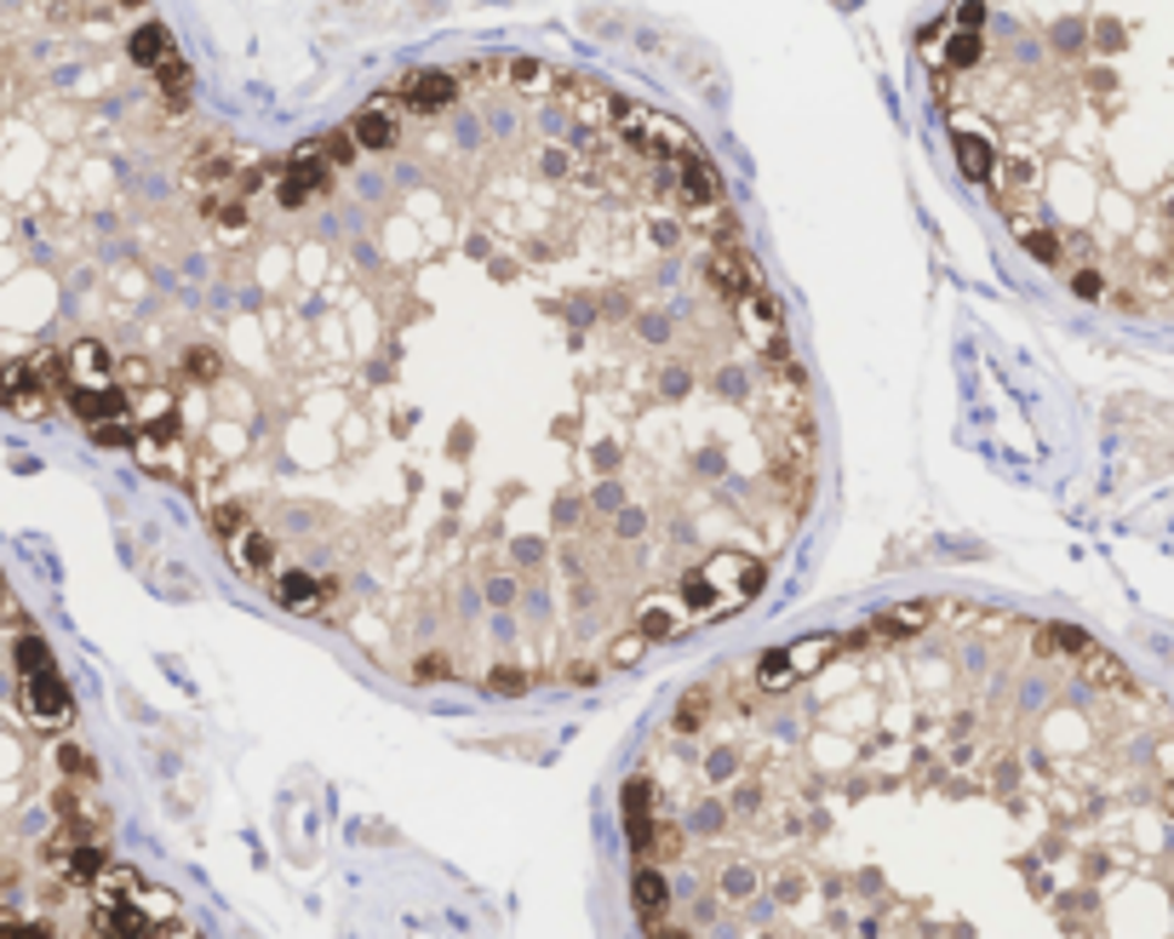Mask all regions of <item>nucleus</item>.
I'll list each match as a JSON object with an SVG mask.
<instances>
[{"instance_id": "nucleus-30", "label": "nucleus", "mask_w": 1174, "mask_h": 939, "mask_svg": "<svg viewBox=\"0 0 1174 939\" xmlns=\"http://www.w3.org/2000/svg\"><path fill=\"white\" fill-rule=\"evenodd\" d=\"M310 195H316V189H310L305 178H298V173H281V178H276V200H281L287 213H298V207H305Z\"/></svg>"}, {"instance_id": "nucleus-27", "label": "nucleus", "mask_w": 1174, "mask_h": 939, "mask_svg": "<svg viewBox=\"0 0 1174 939\" xmlns=\"http://www.w3.org/2000/svg\"><path fill=\"white\" fill-rule=\"evenodd\" d=\"M92 442L115 453V447H132L138 435H132V424H126V419H104V424H92Z\"/></svg>"}, {"instance_id": "nucleus-33", "label": "nucleus", "mask_w": 1174, "mask_h": 939, "mask_svg": "<svg viewBox=\"0 0 1174 939\" xmlns=\"http://www.w3.org/2000/svg\"><path fill=\"white\" fill-rule=\"evenodd\" d=\"M241 527H247V516L235 510V505H213V533H218L224 545H229V539H235V533H241Z\"/></svg>"}, {"instance_id": "nucleus-39", "label": "nucleus", "mask_w": 1174, "mask_h": 939, "mask_svg": "<svg viewBox=\"0 0 1174 939\" xmlns=\"http://www.w3.org/2000/svg\"><path fill=\"white\" fill-rule=\"evenodd\" d=\"M562 677L574 682V688H596V682H601V664H596V659H574V664L562 670Z\"/></svg>"}, {"instance_id": "nucleus-19", "label": "nucleus", "mask_w": 1174, "mask_h": 939, "mask_svg": "<svg viewBox=\"0 0 1174 939\" xmlns=\"http://www.w3.org/2000/svg\"><path fill=\"white\" fill-rule=\"evenodd\" d=\"M785 653H791V664H796V677H809V670H820L825 659L843 653V642H831V636H802V642H791Z\"/></svg>"}, {"instance_id": "nucleus-18", "label": "nucleus", "mask_w": 1174, "mask_h": 939, "mask_svg": "<svg viewBox=\"0 0 1174 939\" xmlns=\"http://www.w3.org/2000/svg\"><path fill=\"white\" fill-rule=\"evenodd\" d=\"M189 81H195V75H189V63H184L178 52L155 70V86H161V97H166L173 110H184V104H189Z\"/></svg>"}, {"instance_id": "nucleus-26", "label": "nucleus", "mask_w": 1174, "mask_h": 939, "mask_svg": "<svg viewBox=\"0 0 1174 939\" xmlns=\"http://www.w3.org/2000/svg\"><path fill=\"white\" fill-rule=\"evenodd\" d=\"M63 870H70V877H81V883H97V870H104V854H97L92 843H81V848H70Z\"/></svg>"}, {"instance_id": "nucleus-21", "label": "nucleus", "mask_w": 1174, "mask_h": 939, "mask_svg": "<svg viewBox=\"0 0 1174 939\" xmlns=\"http://www.w3.org/2000/svg\"><path fill=\"white\" fill-rule=\"evenodd\" d=\"M1015 235L1026 241V252H1031L1037 264H1060V235H1054V229H1037V224L1015 218Z\"/></svg>"}, {"instance_id": "nucleus-20", "label": "nucleus", "mask_w": 1174, "mask_h": 939, "mask_svg": "<svg viewBox=\"0 0 1174 939\" xmlns=\"http://www.w3.org/2000/svg\"><path fill=\"white\" fill-rule=\"evenodd\" d=\"M796 682V664H791V653L780 648V653H762L756 659V688H768V693H780V688H791Z\"/></svg>"}, {"instance_id": "nucleus-37", "label": "nucleus", "mask_w": 1174, "mask_h": 939, "mask_svg": "<svg viewBox=\"0 0 1174 939\" xmlns=\"http://www.w3.org/2000/svg\"><path fill=\"white\" fill-rule=\"evenodd\" d=\"M184 367H189V379H200V384H213V379H218V355H213V350H189V361H184Z\"/></svg>"}, {"instance_id": "nucleus-41", "label": "nucleus", "mask_w": 1174, "mask_h": 939, "mask_svg": "<svg viewBox=\"0 0 1174 939\" xmlns=\"http://www.w3.org/2000/svg\"><path fill=\"white\" fill-rule=\"evenodd\" d=\"M957 23H962V29H980V23H986V0H962V7H957Z\"/></svg>"}, {"instance_id": "nucleus-4", "label": "nucleus", "mask_w": 1174, "mask_h": 939, "mask_svg": "<svg viewBox=\"0 0 1174 939\" xmlns=\"http://www.w3.org/2000/svg\"><path fill=\"white\" fill-rule=\"evenodd\" d=\"M23 693H29V711H35L41 722H70L75 716V699H70V688L58 682V670H41V677H23Z\"/></svg>"}, {"instance_id": "nucleus-42", "label": "nucleus", "mask_w": 1174, "mask_h": 939, "mask_svg": "<svg viewBox=\"0 0 1174 939\" xmlns=\"http://www.w3.org/2000/svg\"><path fill=\"white\" fill-rule=\"evenodd\" d=\"M1168 814H1174V785H1168Z\"/></svg>"}, {"instance_id": "nucleus-9", "label": "nucleus", "mask_w": 1174, "mask_h": 939, "mask_svg": "<svg viewBox=\"0 0 1174 939\" xmlns=\"http://www.w3.org/2000/svg\"><path fill=\"white\" fill-rule=\"evenodd\" d=\"M287 173H298V178H305V184L321 195V189L332 184V155H327V144L305 138V144H298V149L287 155Z\"/></svg>"}, {"instance_id": "nucleus-10", "label": "nucleus", "mask_w": 1174, "mask_h": 939, "mask_svg": "<svg viewBox=\"0 0 1174 939\" xmlns=\"http://www.w3.org/2000/svg\"><path fill=\"white\" fill-rule=\"evenodd\" d=\"M934 625V601H905V608H888L871 619V636H917Z\"/></svg>"}, {"instance_id": "nucleus-3", "label": "nucleus", "mask_w": 1174, "mask_h": 939, "mask_svg": "<svg viewBox=\"0 0 1174 939\" xmlns=\"http://www.w3.org/2000/svg\"><path fill=\"white\" fill-rule=\"evenodd\" d=\"M562 92H567V104H574V115L585 121V126H619L625 121V97H614V92H601L596 81H562Z\"/></svg>"}, {"instance_id": "nucleus-38", "label": "nucleus", "mask_w": 1174, "mask_h": 939, "mask_svg": "<svg viewBox=\"0 0 1174 939\" xmlns=\"http://www.w3.org/2000/svg\"><path fill=\"white\" fill-rule=\"evenodd\" d=\"M138 899H144V911H150L155 922H173V911H178V899H173V894H161V888H155V894H144V888H138Z\"/></svg>"}, {"instance_id": "nucleus-23", "label": "nucleus", "mask_w": 1174, "mask_h": 939, "mask_svg": "<svg viewBox=\"0 0 1174 939\" xmlns=\"http://www.w3.org/2000/svg\"><path fill=\"white\" fill-rule=\"evenodd\" d=\"M18 670H23V677H41V670H52V648L41 642V636H18Z\"/></svg>"}, {"instance_id": "nucleus-7", "label": "nucleus", "mask_w": 1174, "mask_h": 939, "mask_svg": "<svg viewBox=\"0 0 1174 939\" xmlns=\"http://www.w3.org/2000/svg\"><path fill=\"white\" fill-rule=\"evenodd\" d=\"M63 373H70L75 384H110L115 361H110V350L97 344V339H81L70 355H63Z\"/></svg>"}, {"instance_id": "nucleus-11", "label": "nucleus", "mask_w": 1174, "mask_h": 939, "mask_svg": "<svg viewBox=\"0 0 1174 939\" xmlns=\"http://www.w3.org/2000/svg\"><path fill=\"white\" fill-rule=\"evenodd\" d=\"M1078 670H1083V677H1089L1094 688H1112V693H1134V682H1129V670H1123V664H1118L1112 653H1105L1100 642L1078 653Z\"/></svg>"}, {"instance_id": "nucleus-32", "label": "nucleus", "mask_w": 1174, "mask_h": 939, "mask_svg": "<svg viewBox=\"0 0 1174 939\" xmlns=\"http://www.w3.org/2000/svg\"><path fill=\"white\" fill-rule=\"evenodd\" d=\"M677 854H682V825L659 819L653 825V859H677Z\"/></svg>"}, {"instance_id": "nucleus-5", "label": "nucleus", "mask_w": 1174, "mask_h": 939, "mask_svg": "<svg viewBox=\"0 0 1174 939\" xmlns=\"http://www.w3.org/2000/svg\"><path fill=\"white\" fill-rule=\"evenodd\" d=\"M224 550L235 561V574H247V579H264V574H270V561H276V539H270V533H258V527H241Z\"/></svg>"}, {"instance_id": "nucleus-15", "label": "nucleus", "mask_w": 1174, "mask_h": 939, "mask_svg": "<svg viewBox=\"0 0 1174 939\" xmlns=\"http://www.w3.org/2000/svg\"><path fill=\"white\" fill-rule=\"evenodd\" d=\"M957 161H962L968 184H986L997 173V155H991V144L980 138V132H957Z\"/></svg>"}, {"instance_id": "nucleus-22", "label": "nucleus", "mask_w": 1174, "mask_h": 939, "mask_svg": "<svg viewBox=\"0 0 1174 939\" xmlns=\"http://www.w3.org/2000/svg\"><path fill=\"white\" fill-rule=\"evenodd\" d=\"M704 711H711V688H693V693H682V699H677V728H682V733L704 728Z\"/></svg>"}, {"instance_id": "nucleus-31", "label": "nucleus", "mask_w": 1174, "mask_h": 939, "mask_svg": "<svg viewBox=\"0 0 1174 939\" xmlns=\"http://www.w3.org/2000/svg\"><path fill=\"white\" fill-rule=\"evenodd\" d=\"M321 144H327V155H332V166H350V161H356V149H361V144H356V132H350V126H339V132H327V138H321Z\"/></svg>"}, {"instance_id": "nucleus-16", "label": "nucleus", "mask_w": 1174, "mask_h": 939, "mask_svg": "<svg viewBox=\"0 0 1174 939\" xmlns=\"http://www.w3.org/2000/svg\"><path fill=\"white\" fill-rule=\"evenodd\" d=\"M688 625H693V613H688V608H682V613H670L665 601H648V608L636 613V630H642L648 642H670V636H682Z\"/></svg>"}, {"instance_id": "nucleus-8", "label": "nucleus", "mask_w": 1174, "mask_h": 939, "mask_svg": "<svg viewBox=\"0 0 1174 939\" xmlns=\"http://www.w3.org/2000/svg\"><path fill=\"white\" fill-rule=\"evenodd\" d=\"M276 601H281V608H292V613H316L321 601H327V590H321V579L305 574V567H287V574L276 579Z\"/></svg>"}, {"instance_id": "nucleus-14", "label": "nucleus", "mask_w": 1174, "mask_h": 939, "mask_svg": "<svg viewBox=\"0 0 1174 939\" xmlns=\"http://www.w3.org/2000/svg\"><path fill=\"white\" fill-rule=\"evenodd\" d=\"M630 899H636V911H642V922H659V911L670 905V888H665V877H659L653 865H642L630 877Z\"/></svg>"}, {"instance_id": "nucleus-12", "label": "nucleus", "mask_w": 1174, "mask_h": 939, "mask_svg": "<svg viewBox=\"0 0 1174 939\" xmlns=\"http://www.w3.org/2000/svg\"><path fill=\"white\" fill-rule=\"evenodd\" d=\"M126 52H132L138 70H161V63L173 58V35H166V23H144V29H132Z\"/></svg>"}, {"instance_id": "nucleus-36", "label": "nucleus", "mask_w": 1174, "mask_h": 939, "mask_svg": "<svg viewBox=\"0 0 1174 939\" xmlns=\"http://www.w3.org/2000/svg\"><path fill=\"white\" fill-rule=\"evenodd\" d=\"M58 767H63V774H75V780H92V774H97L92 756H86V751H75V745H63V751H58Z\"/></svg>"}, {"instance_id": "nucleus-40", "label": "nucleus", "mask_w": 1174, "mask_h": 939, "mask_svg": "<svg viewBox=\"0 0 1174 939\" xmlns=\"http://www.w3.org/2000/svg\"><path fill=\"white\" fill-rule=\"evenodd\" d=\"M1071 292H1078V298H1105L1100 270H1078V276H1071Z\"/></svg>"}, {"instance_id": "nucleus-43", "label": "nucleus", "mask_w": 1174, "mask_h": 939, "mask_svg": "<svg viewBox=\"0 0 1174 939\" xmlns=\"http://www.w3.org/2000/svg\"><path fill=\"white\" fill-rule=\"evenodd\" d=\"M126 7H144V0H126Z\"/></svg>"}, {"instance_id": "nucleus-17", "label": "nucleus", "mask_w": 1174, "mask_h": 939, "mask_svg": "<svg viewBox=\"0 0 1174 939\" xmlns=\"http://www.w3.org/2000/svg\"><path fill=\"white\" fill-rule=\"evenodd\" d=\"M144 877L132 865H104L97 870V905H115V899H138Z\"/></svg>"}, {"instance_id": "nucleus-29", "label": "nucleus", "mask_w": 1174, "mask_h": 939, "mask_svg": "<svg viewBox=\"0 0 1174 939\" xmlns=\"http://www.w3.org/2000/svg\"><path fill=\"white\" fill-rule=\"evenodd\" d=\"M527 688H533V677H522V670H511V664H493V670H487V693H511V699H516V693H527Z\"/></svg>"}, {"instance_id": "nucleus-25", "label": "nucleus", "mask_w": 1174, "mask_h": 939, "mask_svg": "<svg viewBox=\"0 0 1174 939\" xmlns=\"http://www.w3.org/2000/svg\"><path fill=\"white\" fill-rule=\"evenodd\" d=\"M200 213H207L218 229H247V207H241V200H218V195H207V200H200Z\"/></svg>"}, {"instance_id": "nucleus-13", "label": "nucleus", "mask_w": 1174, "mask_h": 939, "mask_svg": "<svg viewBox=\"0 0 1174 939\" xmlns=\"http://www.w3.org/2000/svg\"><path fill=\"white\" fill-rule=\"evenodd\" d=\"M350 132H356V144H361V149H379V155H384V149H395V138H401V132H395V121L384 115V104L361 110V115L350 121Z\"/></svg>"}, {"instance_id": "nucleus-2", "label": "nucleus", "mask_w": 1174, "mask_h": 939, "mask_svg": "<svg viewBox=\"0 0 1174 939\" xmlns=\"http://www.w3.org/2000/svg\"><path fill=\"white\" fill-rule=\"evenodd\" d=\"M384 97H401L413 115H435V110H447L459 97V75L453 70H419V75H401Z\"/></svg>"}, {"instance_id": "nucleus-35", "label": "nucleus", "mask_w": 1174, "mask_h": 939, "mask_svg": "<svg viewBox=\"0 0 1174 939\" xmlns=\"http://www.w3.org/2000/svg\"><path fill=\"white\" fill-rule=\"evenodd\" d=\"M642 653H648V636L636 630V636H619L614 642V664H642Z\"/></svg>"}, {"instance_id": "nucleus-34", "label": "nucleus", "mask_w": 1174, "mask_h": 939, "mask_svg": "<svg viewBox=\"0 0 1174 939\" xmlns=\"http://www.w3.org/2000/svg\"><path fill=\"white\" fill-rule=\"evenodd\" d=\"M442 677H453V664H447L442 653H424V659H413V682H442Z\"/></svg>"}, {"instance_id": "nucleus-6", "label": "nucleus", "mask_w": 1174, "mask_h": 939, "mask_svg": "<svg viewBox=\"0 0 1174 939\" xmlns=\"http://www.w3.org/2000/svg\"><path fill=\"white\" fill-rule=\"evenodd\" d=\"M70 407L86 424H104V419H126V395L121 390H104V384H75L70 390Z\"/></svg>"}, {"instance_id": "nucleus-28", "label": "nucleus", "mask_w": 1174, "mask_h": 939, "mask_svg": "<svg viewBox=\"0 0 1174 939\" xmlns=\"http://www.w3.org/2000/svg\"><path fill=\"white\" fill-rule=\"evenodd\" d=\"M946 58H951V70H968V63L980 58V35H975V29H962V23H957V35H951Z\"/></svg>"}, {"instance_id": "nucleus-1", "label": "nucleus", "mask_w": 1174, "mask_h": 939, "mask_svg": "<svg viewBox=\"0 0 1174 939\" xmlns=\"http://www.w3.org/2000/svg\"><path fill=\"white\" fill-rule=\"evenodd\" d=\"M704 276H711V287L728 298V305H740L745 292L768 287V281H762V264L740 247V235H733V241H717V247H711V258H704Z\"/></svg>"}, {"instance_id": "nucleus-24", "label": "nucleus", "mask_w": 1174, "mask_h": 939, "mask_svg": "<svg viewBox=\"0 0 1174 939\" xmlns=\"http://www.w3.org/2000/svg\"><path fill=\"white\" fill-rule=\"evenodd\" d=\"M505 75H511L522 92H545V86H550V70H545L539 58H511V70H505Z\"/></svg>"}]
</instances>
